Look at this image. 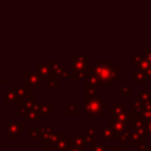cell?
<instances>
[{
	"label": "cell",
	"instance_id": "obj_24",
	"mask_svg": "<svg viewBox=\"0 0 151 151\" xmlns=\"http://www.w3.org/2000/svg\"><path fill=\"white\" fill-rule=\"evenodd\" d=\"M42 151H57L53 146H49V147H42Z\"/></svg>",
	"mask_w": 151,
	"mask_h": 151
},
{
	"label": "cell",
	"instance_id": "obj_8",
	"mask_svg": "<svg viewBox=\"0 0 151 151\" xmlns=\"http://www.w3.org/2000/svg\"><path fill=\"white\" fill-rule=\"evenodd\" d=\"M24 121L28 122V121H35V122H41L42 119V113L40 111L39 109H31V110H27L25 113L23 114Z\"/></svg>",
	"mask_w": 151,
	"mask_h": 151
},
{
	"label": "cell",
	"instance_id": "obj_12",
	"mask_svg": "<svg viewBox=\"0 0 151 151\" xmlns=\"http://www.w3.org/2000/svg\"><path fill=\"white\" fill-rule=\"evenodd\" d=\"M37 109L42 113V115H53L55 114V104L53 102H48L44 105H39Z\"/></svg>",
	"mask_w": 151,
	"mask_h": 151
},
{
	"label": "cell",
	"instance_id": "obj_4",
	"mask_svg": "<svg viewBox=\"0 0 151 151\" xmlns=\"http://www.w3.org/2000/svg\"><path fill=\"white\" fill-rule=\"evenodd\" d=\"M24 133V122L23 121H11L5 125V138L9 141H15L20 134Z\"/></svg>",
	"mask_w": 151,
	"mask_h": 151
},
{
	"label": "cell",
	"instance_id": "obj_6",
	"mask_svg": "<svg viewBox=\"0 0 151 151\" xmlns=\"http://www.w3.org/2000/svg\"><path fill=\"white\" fill-rule=\"evenodd\" d=\"M39 106V102L35 97H27V98H23L17 102V114L23 115L27 110L31 109H37Z\"/></svg>",
	"mask_w": 151,
	"mask_h": 151
},
{
	"label": "cell",
	"instance_id": "obj_25",
	"mask_svg": "<svg viewBox=\"0 0 151 151\" xmlns=\"http://www.w3.org/2000/svg\"><path fill=\"white\" fill-rule=\"evenodd\" d=\"M81 151H83V150H81Z\"/></svg>",
	"mask_w": 151,
	"mask_h": 151
},
{
	"label": "cell",
	"instance_id": "obj_10",
	"mask_svg": "<svg viewBox=\"0 0 151 151\" xmlns=\"http://www.w3.org/2000/svg\"><path fill=\"white\" fill-rule=\"evenodd\" d=\"M11 90L15 91V93L19 96V98H20V99L29 97V93H31V90H29V89L27 88L24 83H23V85H12V86H11Z\"/></svg>",
	"mask_w": 151,
	"mask_h": 151
},
{
	"label": "cell",
	"instance_id": "obj_1",
	"mask_svg": "<svg viewBox=\"0 0 151 151\" xmlns=\"http://www.w3.org/2000/svg\"><path fill=\"white\" fill-rule=\"evenodd\" d=\"M94 70L98 74L102 83L114 82L115 78L118 77V73H119V69L114 68V64L113 63H102V61H98V63L96 64Z\"/></svg>",
	"mask_w": 151,
	"mask_h": 151
},
{
	"label": "cell",
	"instance_id": "obj_22",
	"mask_svg": "<svg viewBox=\"0 0 151 151\" xmlns=\"http://www.w3.org/2000/svg\"><path fill=\"white\" fill-rule=\"evenodd\" d=\"M7 83V74L5 73H0V86Z\"/></svg>",
	"mask_w": 151,
	"mask_h": 151
},
{
	"label": "cell",
	"instance_id": "obj_9",
	"mask_svg": "<svg viewBox=\"0 0 151 151\" xmlns=\"http://www.w3.org/2000/svg\"><path fill=\"white\" fill-rule=\"evenodd\" d=\"M60 80H61L60 76L52 72V73L48 76V88H49L50 90L58 91L60 90Z\"/></svg>",
	"mask_w": 151,
	"mask_h": 151
},
{
	"label": "cell",
	"instance_id": "obj_17",
	"mask_svg": "<svg viewBox=\"0 0 151 151\" xmlns=\"http://www.w3.org/2000/svg\"><path fill=\"white\" fill-rule=\"evenodd\" d=\"M65 111L68 115H77L78 114V106L77 104H72V102H68L65 105Z\"/></svg>",
	"mask_w": 151,
	"mask_h": 151
},
{
	"label": "cell",
	"instance_id": "obj_3",
	"mask_svg": "<svg viewBox=\"0 0 151 151\" xmlns=\"http://www.w3.org/2000/svg\"><path fill=\"white\" fill-rule=\"evenodd\" d=\"M73 69H72V78H82L85 72L88 70V63L90 56H73Z\"/></svg>",
	"mask_w": 151,
	"mask_h": 151
},
{
	"label": "cell",
	"instance_id": "obj_15",
	"mask_svg": "<svg viewBox=\"0 0 151 151\" xmlns=\"http://www.w3.org/2000/svg\"><path fill=\"white\" fill-rule=\"evenodd\" d=\"M72 143H73L74 147H78V149H82L85 143V139H83V135H80V134H73L72 135Z\"/></svg>",
	"mask_w": 151,
	"mask_h": 151
},
{
	"label": "cell",
	"instance_id": "obj_21",
	"mask_svg": "<svg viewBox=\"0 0 151 151\" xmlns=\"http://www.w3.org/2000/svg\"><path fill=\"white\" fill-rule=\"evenodd\" d=\"M96 130H97V127H86L85 129V134H88V135H90V137H93L94 138V135H96Z\"/></svg>",
	"mask_w": 151,
	"mask_h": 151
},
{
	"label": "cell",
	"instance_id": "obj_18",
	"mask_svg": "<svg viewBox=\"0 0 151 151\" xmlns=\"http://www.w3.org/2000/svg\"><path fill=\"white\" fill-rule=\"evenodd\" d=\"M90 146H91V151H106V147H105V145L102 143L101 139H96V141L93 139Z\"/></svg>",
	"mask_w": 151,
	"mask_h": 151
},
{
	"label": "cell",
	"instance_id": "obj_14",
	"mask_svg": "<svg viewBox=\"0 0 151 151\" xmlns=\"http://www.w3.org/2000/svg\"><path fill=\"white\" fill-rule=\"evenodd\" d=\"M36 73L40 74L42 78H48V76L52 73V69H50L49 64H48V63H44V64H41V65H40L39 68L36 69Z\"/></svg>",
	"mask_w": 151,
	"mask_h": 151
},
{
	"label": "cell",
	"instance_id": "obj_19",
	"mask_svg": "<svg viewBox=\"0 0 151 151\" xmlns=\"http://www.w3.org/2000/svg\"><path fill=\"white\" fill-rule=\"evenodd\" d=\"M102 137H104V138H107V139L118 138V135H117V134H114V130H113L110 126H107V127L102 129Z\"/></svg>",
	"mask_w": 151,
	"mask_h": 151
},
{
	"label": "cell",
	"instance_id": "obj_16",
	"mask_svg": "<svg viewBox=\"0 0 151 151\" xmlns=\"http://www.w3.org/2000/svg\"><path fill=\"white\" fill-rule=\"evenodd\" d=\"M19 101H20V98H19V96L13 90L8 91V93L5 94V102H7V104H17Z\"/></svg>",
	"mask_w": 151,
	"mask_h": 151
},
{
	"label": "cell",
	"instance_id": "obj_7",
	"mask_svg": "<svg viewBox=\"0 0 151 151\" xmlns=\"http://www.w3.org/2000/svg\"><path fill=\"white\" fill-rule=\"evenodd\" d=\"M48 64H49V66H50V69H52L53 73L58 74L61 78H68V80L72 78V73H68V72L61 66V64L58 63V61H49Z\"/></svg>",
	"mask_w": 151,
	"mask_h": 151
},
{
	"label": "cell",
	"instance_id": "obj_23",
	"mask_svg": "<svg viewBox=\"0 0 151 151\" xmlns=\"http://www.w3.org/2000/svg\"><path fill=\"white\" fill-rule=\"evenodd\" d=\"M121 96H130V91H129V88L127 86H122L121 88Z\"/></svg>",
	"mask_w": 151,
	"mask_h": 151
},
{
	"label": "cell",
	"instance_id": "obj_11",
	"mask_svg": "<svg viewBox=\"0 0 151 151\" xmlns=\"http://www.w3.org/2000/svg\"><path fill=\"white\" fill-rule=\"evenodd\" d=\"M53 147H55L57 151H69L72 147H73V143H72L70 139L64 138V139H61V141H58Z\"/></svg>",
	"mask_w": 151,
	"mask_h": 151
},
{
	"label": "cell",
	"instance_id": "obj_2",
	"mask_svg": "<svg viewBox=\"0 0 151 151\" xmlns=\"http://www.w3.org/2000/svg\"><path fill=\"white\" fill-rule=\"evenodd\" d=\"M83 107H85V114L86 115H99L104 109H107L109 105L106 102H104L102 99H98L96 97L91 96H86L83 98Z\"/></svg>",
	"mask_w": 151,
	"mask_h": 151
},
{
	"label": "cell",
	"instance_id": "obj_5",
	"mask_svg": "<svg viewBox=\"0 0 151 151\" xmlns=\"http://www.w3.org/2000/svg\"><path fill=\"white\" fill-rule=\"evenodd\" d=\"M23 78H24V85L31 91H35L37 89V86H41L42 83V77L40 74H37L36 72H33V73H24Z\"/></svg>",
	"mask_w": 151,
	"mask_h": 151
},
{
	"label": "cell",
	"instance_id": "obj_20",
	"mask_svg": "<svg viewBox=\"0 0 151 151\" xmlns=\"http://www.w3.org/2000/svg\"><path fill=\"white\" fill-rule=\"evenodd\" d=\"M83 90H85L86 96L96 97V88H94V85H90V83H83Z\"/></svg>",
	"mask_w": 151,
	"mask_h": 151
},
{
	"label": "cell",
	"instance_id": "obj_13",
	"mask_svg": "<svg viewBox=\"0 0 151 151\" xmlns=\"http://www.w3.org/2000/svg\"><path fill=\"white\" fill-rule=\"evenodd\" d=\"M44 131H45V127H33V129H31V130H29V138L40 141V139L44 138Z\"/></svg>",
	"mask_w": 151,
	"mask_h": 151
}]
</instances>
